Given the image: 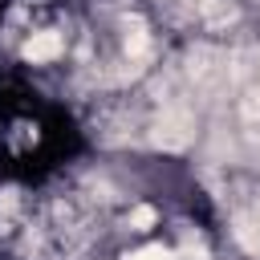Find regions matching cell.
Listing matches in <instances>:
<instances>
[{"label": "cell", "instance_id": "1", "mask_svg": "<svg viewBox=\"0 0 260 260\" xmlns=\"http://www.w3.org/2000/svg\"><path fill=\"white\" fill-rule=\"evenodd\" d=\"M61 53V37L57 32H32L28 45H24V57L28 61H53Z\"/></svg>", "mask_w": 260, "mask_h": 260}]
</instances>
